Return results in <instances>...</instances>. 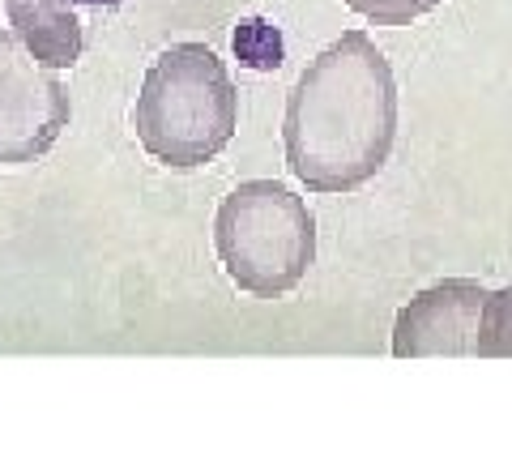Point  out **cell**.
Wrapping results in <instances>:
<instances>
[{"instance_id":"obj_4","label":"cell","mask_w":512,"mask_h":461,"mask_svg":"<svg viewBox=\"0 0 512 461\" xmlns=\"http://www.w3.org/2000/svg\"><path fill=\"white\" fill-rule=\"evenodd\" d=\"M69 90L18 30H0V163H35L69 129Z\"/></svg>"},{"instance_id":"obj_6","label":"cell","mask_w":512,"mask_h":461,"mask_svg":"<svg viewBox=\"0 0 512 461\" xmlns=\"http://www.w3.org/2000/svg\"><path fill=\"white\" fill-rule=\"evenodd\" d=\"M9 26L43 65L73 69L82 56V22L69 0H5Z\"/></svg>"},{"instance_id":"obj_5","label":"cell","mask_w":512,"mask_h":461,"mask_svg":"<svg viewBox=\"0 0 512 461\" xmlns=\"http://www.w3.org/2000/svg\"><path fill=\"white\" fill-rule=\"evenodd\" d=\"M487 286L474 278H444L427 286L397 312L393 355L397 359H478Z\"/></svg>"},{"instance_id":"obj_1","label":"cell","mask_w":512,"mask_h":461,"mask_svg":"<svg viewBox=\"0 0 512 461\" xmlns=\"http://www.w3.org/2000/svg\"><path fill=\"white\" fill-rule=\"evenodd\" d=\"M393 141V65L363 30H346L303 69L286 99V167L308 193H355L384 171Z\"/></svg>"},{"instance_id":"obj_7","label":"cell","mask_w":512,"mask_h":461,"mask_svg":"<svg viewBox=\"0 0 512 461\" xmlns=\"http://www.w3.org/2000/svg\"><path fill=\"white\" fill-rule=\"evenodd\" d=\"M235 56H239V65H248L256 73L278 69L282 65V35H278V26H269L265 18L239 22V30H235Z\"/></svg>"},{"instance_id":"obj_2","label":"cell","mask_w":512,"mask_h":461,"mask_svg":"<svg viewBox=\"0 0 512 461\" xmlns=\"http://www.w3.org/2000/svg\"><path fill=\"white\" fill-rule=\"evenodd\" d=\"M239 94L227 65L205 43H175L150 65L141 82L133 129L163 167H205L231 146Z\"/></svg>"},{"instance_id":"obj_9","label":"cell","mask_w":512,"mask_h":461,"mask_svg":"<svg viewBox=\"0 0 512 461\" xmlns=\"http://www.w3.org/2000/svg\"><path fill=\"white\" fill-rule=\"evenodd\" d=\"M342 5L363 13V18L376 26H410L414 18H423V13L444 5V0H342Z\"/></svg>"},{"instance_id":"obj_8","label":"cell","mask_w":512,"mask_h":461,"mask_svg":"<svg viewBox=\"0 0 512 461\" xmlns=\"http://www.w3.org/2000/svg\"><path fill=\"white\" fill-rule=\"evenodd\" d=\"M478 359H512V286L487 295L483 333H478Z\"/></svg>"},{"instance_id":"obj_10","label":"cell","mask_w":512,"mask_h":461,"mask_svg":"<svg viewBox=\"0 0 512 461\" xmlns=\"http://www.w3.org/2000/svg\"><path fill=\"white\" fill-rule=\"evenodd\" d=\"M69 5H120V0H69Z\"/></svg>"},{"instance_id":"obj_3","label":"cell","mask_w":512,"mask_h":461,"mask_svg":"<svg viewBox=\"0 0 512 461\" xmlns=\"http://www.w3.org/2000/svg\"><path fill=\"white\" fill-rule=\"evenodd\" d=\"M214 248L239 291L282 299L316 261V218L278 180H248L218 205Z\"/></svg>"}]
</instances>
